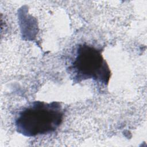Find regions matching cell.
Returning <instances> with one entry per match:
<instances>
[{"instance_id":"obj_1","label":"cell","mask_w":147,"mask_h":147,"mask_svg":"<svg viewBox=\"0 0 147 147\" xmlns=\"http://www.w3.org/2000/svg\"><path fill=\"white\" fill-rule=\"evenodd\" d=\"M63 117L59 102L34 101L19 112L15 121L16 130L26 137L49 134L60 126Z\"/></svg>"},{"instance_id":"obj_2","label":"cell","mask_w":147,"mask_h":147,"mask_svg":"<svg viewBox=\"0 0 147 147\" xmlns=\"http://www.w3.org/2000/svg\"><path fill=\"white\" fill-rule=\"evenodd\" d=\"M69 70L74 80L77 82L93 79L106 84L111 76L110 68L101 51L87 44L78 46Z\"/></svg>"}]
</instances>
